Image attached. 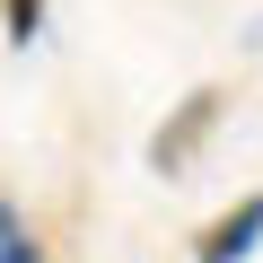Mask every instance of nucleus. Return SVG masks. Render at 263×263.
<instances>
[{"mask_svg":"<svg viewBox=\"0 0 263 263\" xmlns=\"http://www.w3.org/2000/svg\"><path fill=\"white\" fill-rule=\"evenodd\" d=\"M219 123H228V88H184V105L158 114V132H149V167L158 176H193Z\"/></svg>","mask_w":263,"mask_h":263,"instance_id":"nucleus-1","label":"nucleus"},{"mask_svg":"<svg viewBox=\"0 0 263 263\" xmlns=\"http://www.w3.org/2000/svg\"><path fill=\"white\" fill-rule=\"evenodd\" d=\"M254 246H263V184H254L246 202H228V211L193 237V263H246Z\"/></svg>","mask_w":263,"mask_h":263,"instance_id":"nucleus-2","label":"nucleus"},{"mask_svg":"<svg viewBox=\"0 0 263 263\" xmlns=\"http://www.w3.org/2000/svg\"><path fill=\"white\" fill-rule=\"evenodd\" d=\"M0 263H44V246H35V228L18 219V202L0 193Z\"/></svg>","mask_w":263,"mask_h":263,"instance_id":"nucleus-3","label":"nucleus"},{"mask_svg":"<svg viewBox=\"0 0 263 263\" xmlns=\"http://www.w3.org/2000/svg\"><path fill=\"white\" fill-rule=\"evenodd\" d=\"M44 9H53V0H0V27H9V44H35V35H44Z\"/></svg>","mask_w":263,"mask_h":263,"instance_id":"nucleus-4","label":"nucleus"}]
</instances>
